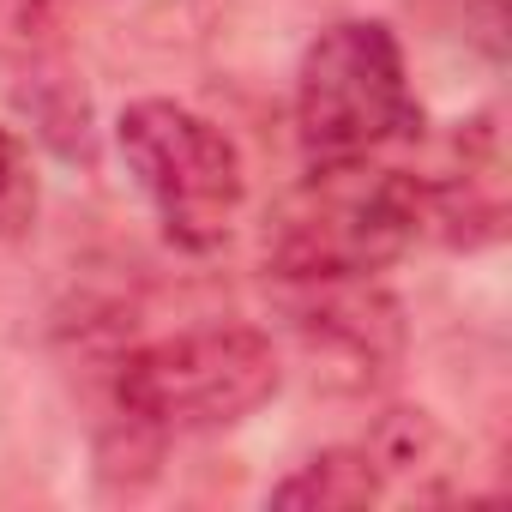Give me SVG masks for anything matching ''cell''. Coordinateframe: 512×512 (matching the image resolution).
<instances>
[{
    "label": "cell",
    "mask_w": 512,
    "mask_h": 512,
    "mask_svg": "<svg viewBox=\"0 0 512 512\" xmlns=\"http://www.w3.org/2000/svg\"><path fill=\"white\" fill-rule=\"evenodd\" d=\"M422 175L362 163H308V181L278 205L266 260L278 278H374L416 247Z\"/></svg>",
    "instance_id": "cell-1"
},
{
    "label": "cell",
    "mask_w": 512,
    "mask_h": 512,
    "mask_svg": "<svg viewBox=\"0 0 512 512\" xmlns=\"http://www.w3.org/2000/svg\"><path fill=\"white\" fill-rule=\"evenodd\" d=\"M284 386L278 344L253 326H193L139 344L115 368V404L145 434H217L247 422Z\"/></svg>",
    "instance_id": "cell-2"
},
{
    "label": "cell",
    "mask_w": 512,
    "mask_h": 512,
    "mask_svg": "<svg viewBox=\"0 0 512 512\" xmlns=\"http://www.w3.org/2000/svg\"><path fill=\"white\" fill-rule=\"evenodd\" d=\"M422 127L404 49L380 19L320 31L296 73V139L308 163H362Z\"/></svg>",
    "instance_id": "cell-3"
},
{
    "label": "cell",
    "mask_w": 512,
    "mask_h": 512,
    "mask_svg": "<svg viewBox=\"0 0 512 512\" xmlns=\"http://www.w3.org/2000/svg\"><path fill=\"white\" fill-rule=\"evenodd\" d=\"M115 145L175 247L211 253L229 241L247 205V163L217 121L169 97H139L121 109Z\"/></svg>",
    "instance_id": "cell-4"
},
{
    "label": "cell",
    "mask_w": 512,
    "mask_h": 512,
    "mask_svg": "<svg viewBox=\"0 0 512 512\" xmlns=\"http://www.w3.org/2000/svg\"><path fill=\"white\" fill-rule=\"evenodd\" d=\"M284 308L302 350L338 386H368L404 356L398 302L374 278H284Z\"/></svg>",
    "instance_id": "cell-5"
},
{
    "label": "cell",
    "mask_w": 512,
    "mask_h": 512,
    "mask_svg": "<svg viewBox=\"0 0 512 512\" xmlns=\"http://www.w3.org/2000/svg\"><path fill=\"white\" fill-rule=\"evenodd\" d=\"M422 217L452 247H488L506 229V139L500 115L458 121L446 163L422 181Z\"/></svg>",
    "instance_id": "cell-6"
},
{
    "label": "cell",
    "mask_w": 512,
    "mask_h": 512,
    "mask_svg": "<svg viewBox=\"0 0 512 512\" xmlns=\"http://www.w3.org/2000/svg\"><path fill=\"white\" fill-rule=\"evenodd\" d=\"M356 446L368 452V464L380 476V494H404V500H440V494H452L458 446H452V434L428 410H392Z\"/></svg>",
    "instance_id": "cell-7"
},
{
    "label": "cell",
    "mask_w": 512,
    "mask_h": 512,
    "mask_svg": "<svg viewBox=\"0 0 512 512\" xmlns=\"http://www.w3.org/2000/svg\"><path fill=\"white\" fill-rule=\"evenodd\" d=\"M272 500L278 506H374L386 494H380V476L362 446H332V452L308 458L290 482H278Z\"/></svg>",
    "instance_id": "cell-8"
},
{
    "label": "cell",
    "mask_w": 512,
    "mask_h": 512,
    "mask_svg": "<svg viewBox=\"0 0 512 512\" xmlns=\"http://www.w3.org/2000/svg\"><path fill=\"white\" fill-rule=\"evenodd\" d=\"M37 217V175H31V151L19 145V133L0 127V235H19Z\"/></svg>",
    "instance_id": "cell-9"
},
{
    "label": "cell",
    "mask_w": 512,
    "mask_h": 512,
    "mask_svg": "<svg viewBox=\"0 0 512 512\" xmlns=\"http://www.w3.org/2000/svg\"><path fill=\"white\" fill-rule=\"evenodd\" d=\"M55 13V0H0V49H31Z\"/></svg>",
    "instance_id": "cell-10"
}]
</instances>
